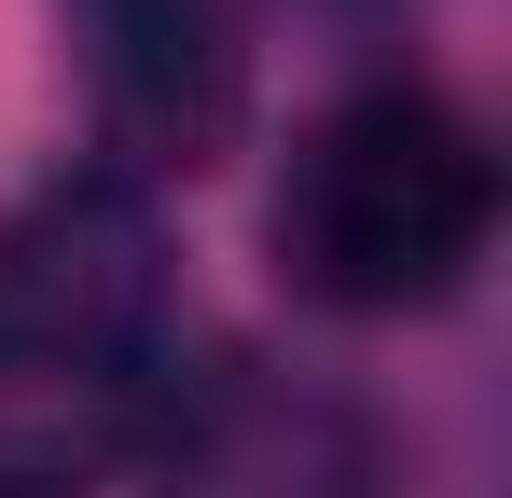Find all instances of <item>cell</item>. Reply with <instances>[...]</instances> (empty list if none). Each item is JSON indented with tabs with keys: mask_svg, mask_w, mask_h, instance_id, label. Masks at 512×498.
I'll list each match as a JSON object with an SVG mask.
<instances>
[{
	"mask_svg": "<svg viewBox=\"0 0 512 498\" xmlns=\"http://www.w3.org/2000/svg\"><path fill=\"white\" fill-rule=\"evenodd\" d=\"M499 249V139L429 70H374L277 166V277L319 319H429Z\"/></svg>",
	"mask_w": 512,
	"mask_h": 498,
	"instance_id": "2",
	"label": "cell"
},
{
	"mask_svg": "<svg viewBox=\"0 0 512 498\" xmlns=\"http://www.w3.org/2000/svg\"><path fill=\"white\" fill-rule=\"evenodd\" d=\"M180 360L167 194L84 153L0 208V498H111Z\"/></svg>",
	"mask_w": 512,
	"mask_h": 498,
	"instance_id": "1",
	"label": "cell"
},
{
	"mask_svg": "<svg viewBox=\"0 0 512 498\" xmlns=\"http://www.w3.org/2000/svg\"><path fill=\"white\" fill-rule=\"evenodd\" d=\"M125 485L139 498H416V471H402V429L346 374L222 346V360H180Z\"/></svg>",
	"mask_w": 512,
	"mask_h": 498,
	"instance_id": "3",
	"label": "cell"
},
{
	"mask_svg": "<svg viewBox=\"0 0 512 498\" xmlns=\"http://www.w3.org/2000/svg\"><path fill=\"white\" fill-rule=\"evenodd\" d=\"M70 42H84V97H97V166L167 194V180L236 153L250 0H70Z\"/></svg>",
	"mask_w": 512,
	"mask_h": 498,
	"instance_id": "4",
	"label": "cell"
}]
</instances>
